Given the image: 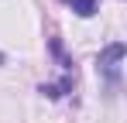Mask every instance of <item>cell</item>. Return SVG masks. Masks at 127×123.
<instances>
[{"instance_id":"obj_1","label":"cell","mask_w":127,"mask_h":123,"mask_svg":"<svg viewBox=\"0 0 127 123\" xmlns=\"http://www.w3.org/2000/svg\"><path fill=\"white\" fill-rule=\"evenodd\" d=\"M120 62H124V44L120 41L106 44L103 51H100V58H96V72L106 79L110 89H117V82H120Z\"/></svg>"},{"instance_id":"obj_3","label":"cell","mask_w":127,"mask_h":123,"mask_svg":"<svg viewBox=\"0 0 127 123\" xmlns=\"http://www.w3.org/2000/svg\"><path fill=\"white\" fill-rule=\"evenodd\" d=\"M69 89H72V75H65V79L59 82V85H41V92H45V96H52V99H59V96H65Z\"/></svg>"},{"instance_id":"obj_2","label":"cell","mask_w":127,"mask_h":123,"mask_svg":"<svg viewBox=\"0 0 127 123\" xmlns=\"http://www.w3.org/2000/svg\"><path fill=\"white\" fill-rule=\"evenodd\" d=\"M69 7H72L79 17H93L96 7H100V0H69Z\"/></svg>"},{"instance_id":"obj_4","label":"cell","mask_w":127,"mask_h":123,"mask_svg":"<svg viewBox=\"0 0 127 123\" xmlns=\"http://www.w3.org/2000/svg\"><path fill=\"white\" fill-rule=\"evenodd\" d=\"M0 65H3V51H0Z\"/></svg>"}]
</instances>
